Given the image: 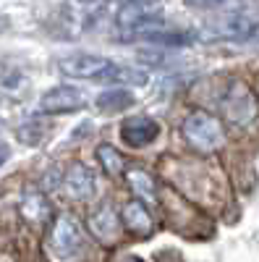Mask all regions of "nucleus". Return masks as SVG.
<instances>
[{
  "instance_id": "nucleus-22",
  "label": "nucleus",
  "mask_w": 259,
  "mask_h": 262,
  "mask_svg": "<svg viewBox=\"0 0 259 262\" xmlns=\"http://www.w3.org/2000/svg\"><path fill=\"white\" fill-rule=\"evenodd\" d=\"M254 39H256V42H259V27H256V34H254Z\"/></svg>"
},
{
  "instance_id": "nucleus-11",
  "label": "nucleus",
  "mask_w": 259,
  "mask_h": 262,
  "mask_svg": "<svg viewBox=\"0 0 259 262\" xmlns=\"http://www.w3.org/2000/svg\"><path fill=\"white\" fill-rule=\"evenodd\" d=\"M160 18V11L155 6H142V3H123L118 8V16H115V24L121 29H142L147 24H155Z\"/></svg>"
},
{
  "instance_id": "nucleus-17",
  "label": "nucleus",
  "mask_w": 259,
  "mask_h": 262,
  "mask_svg": "<svg viewBox=\"0 0 259 262\" xmlns=\"http://www.w3.org/2000/svg\"><path fill=\"white\" fill-rule=\"evenodd\" d=\"M186 6H194V8H207V6H215L220 3V0H183Z\"/></svg>"
},
{
  "instance_id": "nucleus-10",
  "label": "nucleus",
  "mask_w": 259,
  "mask_h": 262,
  "mask_svg": "<svg viewBox=\"0 0 259 262\" xmlns=\"http://www.w3.org/2000/svg\"><path fill=\"white\" fill-rule=\"evenodd\" d=\"M18 212H21V217H24L27 223H32V226H45V223L50 221V215H53V207H50L48 196L42 194V191L27 189L24 194H21Z\"/></svg>"
},
{
  "instance_id": "nucleus-13",
  "label": "nucleus",
  "mask_w": 259,
  "mask_h": 262,
  "mask_svg": "<svg viewBox=\"0 0 259 262\" xmlns=\"http://www.w3.org/2000/svg\"><path fill=\"white\" fill-rule=\"evenodd\" d=\"M123 226L136 236H144L152 231V215H149V210L142 202L131 200L123 205Z\"/></svg>"
},
{
  "instance_id": "nucleus-2",
  "label": "nucleus",
  "mask_w": 259,
  "mask_h": 262,
  "mask_svg": "<svg viewBox=\"0 0 259 262\" xmlns=\"http://www.w3.org/2000/svg\"><path fill=\"white\" fill-rule=\"evenodd\" d=\"M181 134L197 152H215L225 144L223 121L204 111H194L191 116H186L181 123Z\"/></svg>"
},
{
  "instance_id": "nucleus-21",
  "label": "nucleus",
  "mask_w": 259,
  "mask_h": 262,
  "mask_svg": "<svg viewBox=\"0 0 259 262\" xmlns=\"http://www.w3.org/2000/svg\"><path fill=\"white\" fill-rule=\"evenodd\" d=\"M121 262H142V259H139V257H123Z\"/></svg>"
},
{
  "instance_id": "nucleus-18",
  "label": "nucleus",
  "mask_w": 259,
  "mask_h": 262,
  "mask_svg": "<svg viewBox=\"0 0 259 262\" xmlns=\"http://www.w3.org/2000/svg\"><path fill=\"white\" fill-rule=\"evenodd\" d=\"M6 160H8V147H6V144H0V165H3Z\"/></svg>"
},
{
  "instance_id": "nucleus-9",
  "label": "nucleus",
  "mask_w": 259,
  "mask_h": 262,
  "mask_svg": "<svg viewBox=\"0 0 259 262\" xmlns=\"http://www.w3.org/2000/svg\"><path fill=\"white\" fill-rule=\"evenodd\" d=\"M157 134H160V126L149 116H131L121 126V137L128 147H147L157 139Z\"/></svg>"
},
{
  "instance_id": "nucleus-4",
  "label": "nucleus",
  "mask_w": 259,
  "mask_h": 262,
  "mask_svg": "<svg viewBox=\"0 0 259 262\" xmlns=\"http://www.w3.org/2000/svg\"><path fill=\"white\" fill-rule=\"evenodd\" d=\"M223 113L233 126H249L259 116V102L256 95L246 81H233L228 95L223 97Z\"/></svg>"
},
{
  "instance_id": "nucleus-12",
  "label": "nucleus",
  "mask_w": 259,
  "mask_h": 262,
  "mask_svg": "<svg viewBox=\"0 0 259 262\" xmlns=\"http://www.w3.org/2000/svg\"><path fill=\"white\" fill-rule=\"evenodd\" d=\"M126 181L131 186L134 196H139L142 202H157V184L152 179V173L144 168H128L126 170Z\"/></svg>"
},
{
  "instance_id": "nucleus-3",
  "label": "nucleus",
  "mask_w": 259,
  "mask_h": 262,
  "mask_svg": "<svg viewBox=\"0 0 259 262\" xmlns=\"http://www.w3.org/2000/svg\"><path fill=\"white\" fill-rule=\"evenodd\" d=\"M48 247L58 259H71L84 249V233L74 215H58L53 221L48 233Z\"/></svg>"
},
{
  "instance_id": "nucleus-1",
  "label": "nucleus",
  "mask_w": 259,
  "mask_h": 262,
  "mask_svg": "<svg viewBox=\"0 0 259 262\" xmlns=\"http://www.w3.org/2000/svg\"><path fill=\"white\" fill-rule=\"evenodd\" d=\"M58 71L68 79H86V81H128V84H144L147 74L136 69H126L115 60H107L100 55L76 53L58 60Z\"/></svg>"
},
{
  "instance_id": "nucleus-15",
  "label": "nucleus",
  "mask_w": 259,
  "mask_h": 262,
  "mask_svg": "<svg viewBox=\"0 0 259 262\" xmlns=\"http://www.w3.org/2000/svg\"><path fill=\"white\" fill-rule=\"evenodd\" d=\"M131 102H134V97H131L128 90H107V92H102L97 97V107L105 111V113H121Z\"/></svg>"
},
{
  "instance_id": "nucleus-23",
  "label": "nucleus",
  "mask_w": 259,
  "mask_h": 262,
  "mask_svg": "<svg viewBox=\"0 0 259 262\" xmlns=\"http://www.w3.org/2000/svg\"><path fill=\"white\" fill-rule=\"evenodd\" d=\"M81 3H95V0H81Z\"/></svg>"
},
{
  "instance_id": "nucleus-6",
  "label": "nucleus",
  "mask_w": 259,
  "mask_h": 262,
  "mask_svg": "<svg viewBox=\"0 0 259 262\" xmlns=\"http://www.w3.org/2000/svg\"><path fill=\"white\" fill-rule=\"evenodd\" d=\"M256 34V24L251 18H244V16H228L218 24H212L202 32V39L204 42H220V39H233V42H241V39H249Z\"/></svg>"
},
{
  "instance_id": "nucleus-16",
  "label": "nucleus",
  "mask_w": 259,
  "mask_h": 262,
  "mask_svg": "<svg viewBox=\"0 0 259 262\" xmlns=\"http://www.w3.org/2000/svg\"><path fill=\"white\" fill-rule=\"evenodd\" d=\"M42 126H37V123H29V126H21V131H18V139L21 142H27V144H37L39 139H42Z\"/></svg>"
},
{
  "instance_id": "nucleus-7",
  "label": "nucleus",
  "mask_w": 259,
  "mask_h": 262,
  "mask_svg": "<svg viewBox=\"0 0 259 262\" xmlns=\"http://www.w3.org/2000/svg\"><path fill=\"white\" fill-rule=\"evenodd\" d=\"M95 173L89 165L84 163H71L66 170H63V181H60V189L66 191L71 200H89L95 194Z\"/></svg>"
},
{
  "instance_id": "nucleus-14",
  "label": "nucleus",
  "mask_w": 259,
  "mask_h": 262,
  "mask_svg": "<svg viewBox=\"0 0 259 262\" xmlns=\"http://www.w3.org/2000/svg\"><path fill=\"white\" fill-rule=\"evenodd\" d=\"M97 160H100V165H102V170L107 173V176H113V179L126 176V158L113 144H100L97 147Z\"/></svg>"
},
{
  "instance_id": "nucleus-20",
  "label": "nucleus",
  "mask_w": 259,
  "mask_h": 262,
  "mask_svg": "<svg viewBox=\"0 0 259 262\" xmlns=\"http://www.w3.org/2000/svg\"><path fill=\"white\" fill-rule=\"evenodd\" d=\"M6 29H8V18L0 16V32H6Z\"/></svg>"
},
{
  "instance_id": "nucleus-19",
  "label": "nucleus",
  "mask_w": 259,
  "mask_h": 262,
  "mask_svg": "<svg viewBox=\"0 0 259 262\" xmlns=\"http://www.w3.org/2000/svg\"><path fill=\"white\" fill-rule=\"evenodd\" d=\"M126 3H142V6H152L155 0H126Z\"/></svg>"
},
{
  "instance_id": "nucleus-5",
  "label": "nucleus",
  "mask_w": 259,
  "mask_h": 262,
  "mask_svg": "<svg viewBox=\"0 0 259 262\" xmlns=\"http://www.w3.org/2000/svg\"><path fill=\"white\" fill-rule=\"evenodd\" d=\"M86 105V97L76 90V86H53L50 92H45L39 97V111L48 113V116H60V113H74L81 111Z\"/></svg>"
},
{
  "instance_id": "nucleus-8",
  "label": "nucleus",
  "mask_w": 259,
  "mask_h": 262,
  "mask_svg": "<svg viewBox=\"0 0 259 262\" xmlns=\"http://www.w3.org/2000/svg\"><path fill=\"white\" fill-rule=\"evenodd\" d=\"M86 228L102 244H115L121 236V217L115 215L113 205H100L86 217Z\"/></svg>"
}]
</instances>
